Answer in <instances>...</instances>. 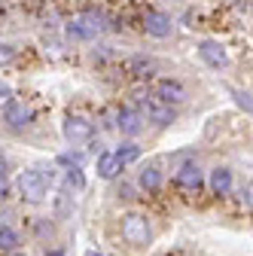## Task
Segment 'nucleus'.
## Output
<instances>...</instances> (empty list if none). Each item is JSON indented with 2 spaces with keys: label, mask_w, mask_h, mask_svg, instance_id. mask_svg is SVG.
<instances>
[{
  "label": "nucleus",
  "mask_w": 253,
  "mask_h": 256,
  "mask_svg": "<svg viewBox=\"0 0 253 256\" xmlns=\"http://www.w3.org/2000/svg\"><path fill=\"white\" fill-rule=\"evenodd\" d=\"M202 183H204V174H202V168H198L196 162L180 165V171H177V186H183V189H189V192H198Z\"/></svg>",
  "instance_id": "nucleus-9"
},
{
  "label": "nucleus",
  "mask_w": 253,
  "mask_h": 256,
  "mask_svg": "<svg viewBox=\"0 0 253 256\" xmlns=\"http://www.w3.org/2000/svg\"><path fill=\"white\" fill-rule=\"evenodd\" d=\"M125 68H128V74H132V76L146 80V76H152V74H156V61H152V58H146V55H134V58L125 61Z\"/></svg>",
  "instance_id": "nucleus-13"
},
{
  "label": "nucleus",
  "mask_w": 253,
  "mask_h": 256,
  "mask_svg": "<svg viewBox=\"0 0 253 256\" xmlns=\"http://www.w3.org/2000/svg\"><path fill=\"white\" fill-rule=\"evenodd\" d=\"M80 162H82L80 152H64V156H58V165H70V168H76Z\"/></svg>",
  "instance_id": "nucleus-21"
},
{
  "label": "nucleus",
  "mask_w": 253,
  "mask_h": 256,
  "mask_svg": "<svg viewBox=\"0 0 253 256\" xmlns=\"http://www.w3.org/2000/svg\"><path fill=\"white\" fill-rule=\"evenodd\" d=\"M198 55H202V61L208 64V68H226L229 64V55H226V49L220 46L216 40H202L198 43Z\"/></svg>",
  "instance_id": "nucleus-8"
},
{
  "label": "nucleus",
  "mask_w": 253,
  "mask_h": 256,
  "mask_svg": "<svg viewBox=\"0 0 253 256\" xmlns=\"http://www.w3.org/2000/svg\"><path fill=\"white\" fill-rule=\"evenodd\" d=\"M138 183H140V189H146V192H156V189L162 186V174H159V168H152V165H146V168L140 171Z\"/></svg>",
  "instance_id": "nucleus-15"
},
{
  "label": "nucleus",
  "mask_w": 253,
  "mask_h": 256,
  "mask_svg": "<svg viewBox=\"0 0 253 256\" xmlns=\"http://www.w3.org/2000/svg\"><path fill=\"white\" fill-rule=\"evenodd\" d=\"M144 113H146V119L156 125V128H168L174 119H177V113H174V104H168V101H162V98H144Z\"/></svg>",
  "instance_id": "nucleus-4"
},
{
  "label": "nucleus",
  "mask_w": 253,
  "mask_h": 256,
  "mask_svg": "<svg viewBox=\"0 0 253 256\" xmlns=\"http://www.w3.org/2000/svg\"><path fill=\"white\" fill-rule=\"evenodd\" d=\"M241 202H244V208H253V180L244 186V192H241Z\"/></svg>",
  "instance_id": "nucleus-22"
},
{
  "label": "nucleus",
  "mask_w": 253,
  "mask_h": 256,
  "mask_svg": "<svg viewBox=\"0 0 253 256\" xmlns=\"http://www.w3.org/2000/svg\"><path fill=\"white\" fill-rule=\"evenodd\" d=\"M12 61H16V46H10V43H0V68H10Z\"/></svg>",
  "instance_id": "nucleus-19"
},
{
  "label": "nucleus",
  "mask_w": 253,
  "mask_h": 256,
  "mask_svg": "<svg viewBox=\"0 0 253 256\" xmlns=\"http://www.w3.org/2000/svg\"><path fill=\"white\" fill-rule=\"evenodd\" d=\"M210 192H214V196H220V198L232 192V171H229V168L210 171Z\"/></svg>",
  "instance_id": "nucleus-14"
},
{
  "label": "nucleus",
  "mask_w": 253,
  "mask_h": 256,
  "mask_svg": "<svg viewBox=\"0 0 253 256\" xmlns=\"http://www.w3.org/2000/svg\"><path fill=\"white\" fill-rule=\"evenodd\" d=\"M0 180H6V156L0 152Z\"/></svg>",
  "instance_id": "nucleus-23"
},
{
  "label": "nucleus",
  "mask_w": 253,
  "mask_h": 256,
  "mask_svg": "<svg viewBox=\"0 0 253 256\" xmlns=\"http://www.w3.org/2000/svg\"><path fill=\"white\" fill-rule=\"evenodd\" d=\"M144 30H146L150 37H156V40L171 37V30H174L171 16H165V12H159V10H150V12L144 16Z\"/></svg>",
  "instance_id": "nucleus-6"
},
{
  "label": "nucleus",
  "mask_w": 253,
  "mask_h": 256,
  "mask_svg": "<svg viewBox=\"0 0 253 256\" xmlns=\"http://www.w3.org/2000/svg\"><path fill=\"white\" fill-rule=\"evenodd\" d=\"M46 189H49V180L43 171L37 168H28L18 174V196L28 202V204H40L46 198Z\"/></svg>",
  "instance_id": "nucleus-2"
},
{
  "label": "nucleus",
  "mask_w": 253,
  "mask_h": 256,
  "mask_svg": "<svg viewBox=\"0 0 253 256\" xmlns=\"http://www.w3.org/2000/svg\"><path fill=\"white\" fill-rule=\"evenodd\" d=\"M94 168H98V177H104V180H113V177H119L122 174V162H119V156L116 152H101L98 156V165H94Z\"/></svg>",
  "instance_id": "nucleus-12"
},
{
  "label": "nucleus",
  "mask_w": 253,
  "mask_h": 256,
  "mask_svg": "<svg viewBox=\"0 0 253 256\" xmlns=\"http://www.w3.org/2000/svg\"><path fill=\"white\" fill-rule=\"evenodd\" d=\"M119 162L122 165H132V162H138V158H140V146L138 144H125V146H119Z\"/></svg>",
  "instance_id": "nucleus-17"
},
{
  "label": "nucleus",
  "mask_w": 253,
  "mask_h": 256,
  "mask_svg": "<svg viewBox=\"0 0 253 256\" xmlns=\"http://www.w3.org/2000/svg\"><path fill=\"white\" fill-rule=\"evenodd\" d=\"M55 210H58V216L70 214V192H61V196L55 198Z\"/></svg>",
  "instance_id": "nucleus-20"
},
{
  "label": "nucleus",
  "mask_w": 253,
  "mask_h": 256,
  "mask_svg": "<svg viewBox=\"0 0 253 256\" xmlns=\"http://www.w3.org/2000/svg\"><path fill=\"white\" fill-rule=\"evenodd\" d=\"M4 122L18 132V128H28L30 122H34V113H30V107L22 104V101H6V107H4Z\"/></svg>",
  "instance_id": "nucleus-7"
},
{
  "label": "nucleus",
  "mask_w": 253,
  "mask_h": 256,
  "mask_svg": "<svg viewBox=\"0 0 253 256\" xmlns=\"http://www.w3.org/2000/svg\"><path fill=\"white\" fill-rule=\"evenodd\" d=\"M116 128H119L122 134L134 138V134L140 132V113H138L134 107H119V119H116Z\"/></svg>",
  "instance_id": "nucleus-11"
},
{
  "label": "nucleus",
  "mask_w": 253,
  "mask_h": 256,
  "mask_svg": "<svg viewBox=\"0 0 253 256\" xmlns=\"http://www.w3.org/2000/svg\"><path fill=\"white\" fill-rule=\"evenodd\" d=\"M122 238L132 247H146L152 241V226L144 214H125L122 216Z\"/></svg>",
  "instance_id": "nucleus-3"
},
{
  "label": "nucleus",
  "mask_w": 253,
  "mask_h": 256,
  "mask_svg": "<svg viewBox=\"0 0 253 256\" xmlns=\"http://www.w3.org/2000/svg\"><path fill=\"white\" fill-rule=\"evenodd\" d=\"M156 98H162L168 104H180V101H186V88L177 80H159L156 82Z\"/></svg>",
  "instance_id": "nucleus-10"
},
{
  "label": "nucleus",
  "mask_w": 253,
  "mask_h": 256,
  "mask_svg": "<svg viewBox=\"0 0 253 256\" xmlns=\"http://www.w3.org/2000/svg\"><path fill=\"white\" fill-rule=\"evenodd\" d=\"M104 16L101 12H94V10H86V12H80L76 18H70L68 22V37H74V40H94L104 30Z\"/></svg>",
  "instance_id": "nucleus-1"
},
{
  "label": "nucleus",
  "mask_w": 253,
  "mask_h": 256,
  "mask_svg": "<svg viewBox=\"0 0 253 256\" xmlns=\"http://www.w3.org/2000/svg\"><path fill=\"white\" fill-rule=\"evenodd\" d=\"M10 256H28V253H22V250L16 247V250H10Z\"/></svg>",
  "instance_id": "nucleus-24"
},
{
  "label": "nucleus",
  "mask_w": 253,
  "mask_h": 256,
  "mask_svg": "<svg viewBox=\"0 0 253 256\" xmlns=\"http://www.w3.org/2000/svg\"><path fill=\"white\" fill-rule=\"evenodd\" d=\"M18 247V232L12 226H6V222H0V250H16Z\"/></svg>",
  "instance_id": "nucleus-16"
},
{
  "label": "nucleus",
  "mask_w": 253,
  "mask_h": 256,
  "mask_svg": "<svg viewBox=\"0 0 253 256\" xmlns=\"http://www.w3.org/2000/svg\"><path fill=\"white\" fill-rule=\"evenodd\" d=\"M92 134H94V125L88 119H82V116H68L64 119V140L68 144H74V146L88 144Z\"/></svg>",
  "instance_id": "nucleus-5"
},
{
  "label": "nucleus",
  "mask_w": 253,
  "mask_h": 256,
  "mask_svg": "<svg viewBox=\"0 0 253 256\" xmlns=\"http://www.w3.org/2000/svg\"><path fill=\"white\" fill-rule=\"evenodd\" d=\"M64 180H68V189H82V186H86V177H82V168H80V165L70 168Z\"/></svg>",
  "instance_id": "nucleus-18"
}]
</instances>
